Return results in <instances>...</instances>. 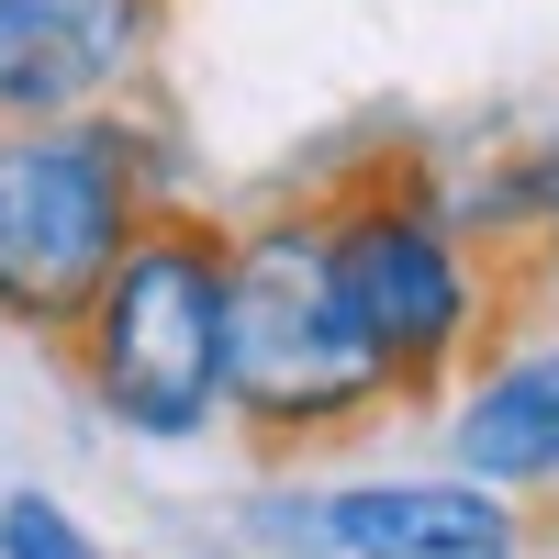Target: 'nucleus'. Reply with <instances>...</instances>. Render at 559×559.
Returning <instances> with one entry per match:
<instances>
[{
    "label": "nucleus",
    "instance_id": "f257e3e1",
    "mask_svg": "<svg viewBox=\"0 0 559 559\" xmlns=\"http://www.w3.org/2000/svg\"><path fill=\"white\" fill-rule=\"evenodd\" d=\"M392 414V381L347 324L324 213H258L224 247V426L269 459H313Z\"/></svg>",
    "mask_w": 559,
    "mask_h": 559
},
{
    "label": "nucleus",
    "instance_id": "f03ea898",
    "mask_svg": "<svg viewBox=\"0 0 559 559\" xmlns=\"http://www.w3.org/2000/svg\"><path fill=\"white\" fill-rule=\"evenodd\" d=\"M224 247H236V224L213 213H146V236L90 292L68 369L112 437L202 448L224 426Z\"/></svg>",
    "mask_w": 559,
    "mask_h": 559
},
{
    "label": "nucleus",
    "instance_id": "7ed1b4c3",
    "mask_svg": "<svg viewBox=\"0 0 559 559\" xmlns=\"http://www.w3.org/2000/svg\"><path fill=\"white\" fill-rule=\"evenodd\" d=\"M324 213V258H336V292H347V324L369 336V358H381L392 403H448L471 369L492 358L503 313H515V292H503V258H481L471 236H448L437 202L414 191V168H381V179H347Z\"/></svg>",
    "mask_w": 559,
    "mask_h": 559
},
{
    "label": "nucleus",
    "instance_id": "20e7f679",
    "mask_svg": "<svg viewBox=\"0 0 559 559\" xmlns=\"http://www.w3.org/2000/svg\"><path fill=\"white\" fill-rule=\"evenodd\" d=\"M134 236H146V191L112 112L0 134V324L12 336L68 347Z\"/></svg>",
    "mask_w": 559,
    "mask_h": 559
},
{
    "label": "nucleus",
    "instance_id": "39448f33",
    "mask_svg": "<svg viewBox=\"0 0 559 559\" xmlns=\"http://www.w3.org/2000/svg\"><path fill=\"white\" fill-rule=\"evenodd\" d=\"M168 0H0V134L146 102Z\"/></svg>",
    "mask_w": 559,
    "mask_h": 559
},
{
    "label": "nucleus",
    "instance_id": "423d86ee",
    "mask_svg": "<svg viewBox=\"0 0 559 559\" xmlns=\"http://www.w3.org/2000/svg\"><path fill=\"white\" fill-rule=\"evenodd\" d=\"M324 559H537L526 503L459 471H358L324 481Z\"/></svg>",
    "mask_w": 559,
    "mask_h": 559
},
{
    "label": "nucleus",
    "instance_id": "0eeeda50",
    "mask_svg": "<svg viewBox=\"0 0 559 559\" xmlns=\"http://www.w3.org/2000/svg\"><path fill=\"white\" fill-rule=\"evenodd\" d=\"M437 437H448V471L503 492V503L559 492V336L492 347L471 381L437 403Z\"/></svg>",
    "mask_w": 559,
    "mask_h": 559
},
{
    "label": "nucleus",
    "instance_id": "6e6552de",
    "mask_svg": "<svg viewBox=\"0 0 559 559\" xmlns=\"http://www.w3.org/2000/svg\"><path fill=\"white\" fill-rule=\"evenodd\" d=\"M0 559H123L112 537H90V515L45 481H12L0 492Z\"/></svg>",
    "mask_w": 559,
    "mask_h": 559
},
{
    "label": "nucleus",
    "instance_id": "1a4fd4ad",
    "mask_svg": "<svg viewBox=\"0 0 559 559\" xmlns=\"http://www.w3.org/2000/svg\"><path fill=\"white\" fill-rule=\"evenodd\" d=\"M526 280H537V292L559 302V202H548V224H537V236H526Z\"/></svg>",
    "mask_w": 559,
    "mask_h": 559
},
{
    "label": "nucleus",
    "instance_id": "9d476101",
    "mask_svg": "<svg viewBox=\"0 0 559 559\" xmlns=\"http://www.w3.org/2000/svg\"><path fill=\"white\" fill-rule=\"evenodd\" d=\"M224 559H258V548H224Z\"/></svg>",
    "mask_w": 559,
    "mask_h": 559
}]
</instances>
